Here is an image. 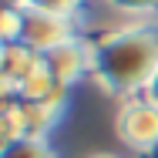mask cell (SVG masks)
Returning a JSON list of instances; mask_svg holds the SVG:
<instances>
[{"mask_svg":"<svg viewBox=\"0 0 158 158\" xmlns=\"http://www.w3.org/2000/svg\"><path fill=\"white\" fill-rule=\"evenodd\" d=\"M74 37V24L71 20H61V17H51V14H37V10H27L20 7V31H17V44L37 51L40 57L51 54L54 47H61Z\"/></svg>","mask_w":158,"mask_h":158,"instance_id":"obj_3","label":"cell"},{"mask_svg":"<svg viewBox=\"0 0 158 158\" xmlns=\"http://www.w3.org/2000/svg\"><path fill=\"white\" fill-rule=\"evenodd\" d=\"M0 158H57L47 138H17L0 148Z\"/></svg>","mask_w":158,"mask_h":158,"instance_id":"obj_7","label":"cell"},{"mask_svg":"<svg viewBox=\"0 0 158 158\" xmlns=\"http://www.w3.org/2000/svg\"><path fill=\"white\" fill-rule=\"evenodd\" d=\"M114 131L128 148L148 155L152 145L158 141V108L152 101H145L141 94L121 101V108L114 114Z\"/></svg>","mask_w":158,"mask_h":158,"instance_id":"obj_2","label":"cell"},{"mask_svg":"<svg viewBox=\"0 0 158 158\" xmlns=\"http://www.w3.org/2000/svg\"><path fill=\"white\" fill-rule=\"evenodd\" d=\"M108 3L121 14H155L158 10V0H108Z\"/></svg>","mask_w":158,"mask_h":158,"instance_id":"obj_10","label":"cell"},{"mask_svg":"<svg viewBox=\"0 0 158 158\" xmlns=\"http://www.w3.org/2000/svg\"><path fill=\"white\" fill-rule=\"evenodd\" d=\"M14 3L17 7H27V10H37V14L61 17V20H71L81 10V0H14Z\"/></svg>","mask_w":158,"mask_h":158,"instance_id":"obj_9","label":"cell"},{"mask_svg":"<svg viewBox=\"0 0 158 158\" xmlns=\"http://www.w3.org/2000/svg\"><path fill=\"white\" fill-rule=\"evenodd\" d=\"M145 158H158V141H155V145H152V152H148V155H145Z\"/></svg>","mask_w":158,"mask_h":158,"instance_id":"obj_12","label":"cell"},{"mask_svg":"<svg viewBox=\"0 0 158 158\" xmlns=\"http://www.w3.org/2000/svg\"><path fill=\"white\" fill-rule=\"evenodd\" d=\"M24 138V114H20V101L17 98H7L3 101V111H0V141L10 145Z\"/></svg>","mask_w":158,"mask_h":158,"instance_id":"obj_8","label":"cell"},{"mask_svg":"<svg viewBox=\"0 0 158 158\" xmlns=\"http://www.w3.org/2000/svg\"><path fill=\"white\" fill-rule=\"evenodd\" d=\"M158 67V27L152 24H128L108 31L94 44L91 77L104 94L138 98Z\"/></svg>","mask_w":158,"mask_h":158,"instance_id":"obj_1","label":"cell"},{"mask_svg":"<svg viewBox=\"0 0 158 158\" xmlns=\"http://www.w3.org/2000/svg\"><path fill=\"white\" fill-rule=\"evenodd\" d=\"M17 101H27V104H44V108H54L61 111L64 101H67V84H61L47 67H40L37 74H31L20 88H17Z\"/></svg>","mask_w":158,"mask_h":158,"instance_id":"obj_6","label":"cell"},{"mask_svg":"<svg viewBox=\"0 0 158 158\" xmlns=\"http://www.w3.org/2000/svg\"><path fill=\"white\" fill-rule=\"evenodd\" d=\"M91 64H94V44H84L77 37H71L67 44L54 47L51 54H44V67L61 81V84H74L81 74H91Z\"/></svg>","mask_w":158,"mask_h":158,"instance_id":"obj_4","label":"cell"},{"mask_svg":"<svg viewBox=\"0 0 158 158\" xmlns=\"http://www.w3.org/2000/svg\"><path fill=\"white\" fill-rule=\"evenodd\" d=\"M141 98H145V101H152V104L158 108V67H155V74H152V81L145 84V91H141Z\"/></svg>","mask_w":158,"mask_h":158,"instance_id":"obj_11","label":"cell"},{"mask_svg":"<svg viewBox=\"0 0 158 158\" xmlns=\"http://www.w3.org/2000/svg\"><path fill=\"white\" fill-rule=\"evenodd\" d=\"M91 158H118V155H108V152H98V155H91Z\"/></svg>","mask_w":158,"mask_h":158,"instance_id":"obj_13","label":"cell"},{"mask_svg":"<svg viewBox=\"0 0 158 158\" xmlns=\"http://www.w3.org/2000/svg\"><path fill=\"white\" fill-rule=\"evenodd\" d=\"M44 67V57L31 51V47H24V44H3L0 47V81H3V94L14 98L17 94V88L37 74Z\"/></svg>","mask_w":158,"mask_h":158,"instance_id":"obj_5","label":"cell"}]
</instances>
